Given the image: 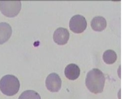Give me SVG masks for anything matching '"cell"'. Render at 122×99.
<instances>
[{"label":"cell","mask_w":122,"mask_h":99,"mask_svg":"<svg viewBox=\"0 0 122 99\" xmlns=\"http://www.w3.org/2000/svg\"><path fill=\"white\" fill-rule=\"evenodd\" d=\"M87 22L83 16L77 15L73 16L69 22L70 30L75 33H81L86 28Z\"/></svg>","instance_id":"obj_4"},{"label":"cell","mask_w":122,"mask_h":99,"mask_svg":"<svg viewBox=\"0 0 122 99\" xmlns=\"http://www.w3.org/2000/svg\"><path fill=\"white\" fill-rule=\"evenodd\" d=\"M64 73L65 76L69 80H75L80 76V69L77 64L71 63L65 68Z\"/></svg>","instance_id":"obj_8"},{"label":"cell","mask_w":122,"mask_h":99,"mask_svg":"<svg viewBox=\"0 0 122 99\" xmlns=\"http://www.w3.org/2000/svg\"><path fill=\"white\" fill-rule=\"evenodd\" d=\"M105 78L103 72L97 68H93L88 72L86 78V86L94 94L102 93Z\"/></svg>","instance_id":"obj_1"},{"label":"cell","mask_w":122,"mask_h":99,"mask_svg":"<svg viewBox=\"0 0 122 99\" xmlns=\"http://www.w3.org/2000/svg\"><path fill=\"white\" fill-rule=\"evenodd\" d=\"M12 34L11 26L8 23H0V45L8 41Z\"/></svg>","instance_id":"obj_7"},{"label":"cell","mask_w":122,"mask_h":99,"mask_svg":"<svg viewBox=\"0 0 122 99\" xmlns=\"http://www.w3.org/2000/svg\"><path fill=\"white\" fill-rule=\"evenodd\" d=\"M21 3L16 2H0V10L5 16L13 17L16 16L21 10Z\"/></svg>","instance_id":"obj_3"},{"label":"cell","mask_w":122,"mask_h":99,"mask_svg":"<svg viewBox=\"0 0 122 99\" xmlns=\"http://www.w3.org/2000/svg\"><path fill=\"white\" fill-rule=\"evenodd\" d=\"M20 88L18 78L13 75H6L0 80V90L2 93L9 96L15 95Z\"/></svg>","instance_id":"obj_2"},{"label":"cell","mask_w":122,"mask_h":99,"mask_svg":"<svg viewBox=\"0 0 122 99\" xmlns=\"http://www.w3.org/2000/svg\"><path fill=\"white\" fill-rule=\"evenodd\" d=\"M61 79L56 73H51L46 78V85L47 89L51 92H57L61 87Z\"/></svg>","instance_id":"obj_5"},{"label":"cell","mask_w":122,"mask_h":99,"mask_svg":"<svg viewBox=\"0 0 122 99\" xmlns=\"http://www.w3.org/2000/svg\"><path fill=\"white\" fill-rule=\"evenodd\" d=\"M69 32L66 28L59 27L56 29L53 35L54 41L59 45L66 44L69 39Z\"/></svg>","instance_id":"obj_6"},{"label":"cell","mask_w":122,"mask_h":99,"mask_svg":"<svg viewBox=\"0 0 122 99\" xmlns=\"http://www.w3.org/2000/svg\"><path fill=\"white\" fill-rule=\"evenodd\" d=\"M117 58V54L113 50H108L103 53V59L107 64H113L116 61Z\"/></svg>","instance_id":"obj_10"},{"label":"cell","mask_w":122,"mask_h":99,"mask_svg":"<svg viewBox=\"0 0 122 99\" xmlns=\"http://www.w3.org/2000/svg\"><path fill=\"white\" fill-rule=\"evenodd\" d=\"M92 29L96 31H102L104 30L107 26V22L105 18L101 16H95L91 22Z\"/></svg>","instance_id":"obj_9"},{"label":"cell","mask_w":122,"mask_h":99,"mask_svg":"<svg viewBox=\"0 0 122 99\" xmlns=\"http://www.w3.org/2000/svg\"><path fill=\"white\" fill-rule=\"evenodd\" d=\"M18 99H41V98L35 91L26 90L20 95Z\"/></svg>","instance_id":"obj_11"}]
</instances>
